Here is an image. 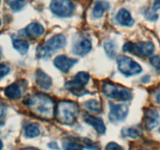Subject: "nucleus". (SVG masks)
Listing matches in <instances>:
<instances>
[{
    "label": "nucleus",
    "mask_w": 160,
    "mask_h": 150,
    "mask_svg": "<svg viewBox=\"0 0 160 150\" xmlns=\"http://www.w3.org/2000/svg\"><path fill=\"white\" fill-rule=\"evenodd\" d=\"M48 147L51 148H52V149H56V148L57 150H59V147H58L57 144L54 143V142H52V143L48 144Z\"/></svg>",
    "instance_id": "7c9ffc66"
},
{
    "label": "nucleus",
    "mask_w": 160,
    "mask_h": 150,
    "mask_svg": "<svg viewBox=\"0 0 160 150\" xmlns=\"http://www.w3.org/2000/svg\"><path fill=\"white\" fill-rule=\"evenodd\" d=\"M142 82H144V83H148V81H150V76L146 75V76L143 77V78H142Z\"/></svg>",
    "instance_id": "2f4dec72"
},
{
    "label": "nucleus",
    "mask_w": 160,
    "mask_h": 150,
    "mask_svg": "<svg viewBox=\"0 0 160 150\" xmlns=\"http://www.w3.org/2000/svg\"><path fill=\"white\" fill-rule=\"evenodd\" d=\"M21 93L22 92L20 87L16 83L10 84L5 89V95L10 99H17V98H20L21 96Z\"/></svg>",
    "instance_id": "a211bd4d"
},
{
    "label": "nucleus",
    "mask_w": 160,
    "mask_h": 150,
    "mask_svg": "<svg viewBox=\"0 0 160 150\" xmlns=\"http://www.w3.org/2000/svg\"><path fill=\"white\" fill-rule=\"evenodd\" d=\"M79 114V106L70 100L59 102L55 108V117L62 124L73 125Z\"/></svg>",
    "instance_id": "f03ea898"
},
{
    "label": "nucleus",
    "mask_w": 160,
    "mask_h": 150,
    "mask_svg": "<svg viewBox=\"0 0 160 150\" xmlns=\"http://www.w3.org/2000/svg\"><path fill=\"white\" fill-rule=\"evenodd\" d=\"M2 147H3V144H2V141L0 140V150H2Z\"/></svg>",
    "instance_id": "72a5a7b5"
},
{
    "label": "nucleus",
    "mask_w": 160,
    "mask_h": 150,
    "mask_svg": "<svg viewBox=\"0 0 160 150\" xmlns=\"http://www.w3.org/2000/svg\"><path fill=\"white\" fill-rule=\"evenodd\" d=\"M84 106L87 108L88 110L95 112H100L102 111L101 104L98 101L95 99H91L84 102Z\"/></svg>",
    "instance_id": "5701e85b"
},
{
    "label": "nucleus",
    "mask_w": 160,
    "mask_h": 150,
    "mask_svg": "<svg viewBox=\"0 0 160 150\" xmlns=\"http://www.w3.org/2000/svg\"><path fill=\"white\" fill-rule=\"evenodd\" d=\"M159 133H160V128H159Z\"/></svg>",
    "instance_id": "4c0bfd02"
},
{
    "label": "nucleus",
    "mask_w": 160,
    "mask_h": 150,
    "mask_svg": "<svg viewBox=\"0 0 160 150\" xmlns=\"http://www.w3.org/2000/svg\"><path fill=\"white\" fill-rule=\"evenodd\" d=\"M9 71H10V69H9V67L4 65V64L0 65V79L4 78L6 75H7L9 73Z\"/></svg>",
    "instance_id": "a878e982"
},
{
    "label": "nucleus",
    "mask_w": 160,
    "mask_h": 150,
    "mask_svg": "<svg viewBox=\"0 0 160 150\" xmlns=\"http://www.w3.org/2000/svg\"><path fill=\"white\" fill-rule=\"evenodd\" d=\"M25 105L29 106L33 113L37 117L48 119L55 115L54 103L52 98L44 94H36L29 96L23 102Z\"/></svg>",
    "instance_id": "f257e3e1"
},
{
    "label": "nucleus",
    "mask_w": 160,
    "mask_h": 150,
    "mask_svg": "<svg viewBox=\"0 0 160 150\" xmlns=\"http://www.w3.org/2000/svg\"><path fill=\"white\" fill-rule=\"evenodd\" d=\"M8 1H9V0H8ZM17 1H18L19 2H24L25 1V0H17Z\"/></svg>",
    "instance_id": "f704fd0d"
},
{
    "label": "nucleus",
    "mask_w": 160,
    "mask_h": 150,
    "mask_svg": "<svg viewBox=\"0 0 160 150\" xmlns=\"http://www.w3.org/2000/svg\"><path fill=\"white\" fill-rule=\"evenodd\" d=\"M92 48V44L89 39H83L80 42L74 45L73 48V52L78 56H84L91 52Z\"/></svg>",
    "instance_id": "ddd939ff"
},
{
    "label": "nucleus",
    "mask_w": 160,
    "mask_h": 150,
    "mask_svg": "<svg viewBox=\"0 0 160 150\" xmlns=\"http://www.w3.org/2000/svg\"><path fill=\"white\" fill-rule=\"evenodd\" d=\"M122 134L130 138H137L142 134V129L139 127L125 128L122 130Z\"/></svg>",
    "instance_id": "aec40b11"
},
{
    "label": "nucleus",
    "mask_w": 160,
    "mask_h": 150,
    "mask_svg": "<svg viewBox=\"0 0 160 150\" xmlns=\"http://www.w3.org/2000/svg\"><path fill=\"white\" fill-rule=\"evenodd\" d=\"M159 123V114L154 109H148L145 112V126L147 130L151 131Z\"/></svg>",
    "instance_id": "9d476101"
},
{
    "label": "nucleus",
    "mask_w": 160,
    "mask_h": 150,
    "mask_svg": "<svg viewBox=\"0 0 160 150\" xmlns=\"http://www.w3.org/2000/svg\"><path fill=\"white\" fill-rule=\"evenodd\" d=\"M117 62L120 73L127 77L134 76L142 71V67L134 59L128 56H118Z\"/></svg>",
    "instance_id": "423d86ee"
},
{
    "label": "nucleus",
    "mask_w": 160,
    "mask_h": 150,
    "mask_svg": "<svg viewBox=\"0 0 160 150\" xmlns=\"http://www.w3.org/2000/svg\"><path fill=\"white\" fill-rule=\"evenodd\" d=\"M156 102H157L158 104H160V94L157 95V96H156Z\"/></svg>",
    "instance_id": "473e14b6"
},
{
    "label": "nucleus",
    "mask_w": 160,
    "mask_h": 150,
    "mask_svg": "<svg viewBox=\"0 0 160 150\" xmlns=\"http://www.w3.org/2000/svg\"><path fill=\"white\" fill-rule=\"evenodd\" d=\"M109 4L106 1L103 0H98L96 2L95 6L92 10V15L95 18H101L103 15H104L105 12L109 9Z\"/></svg>",
    "instance_id": "f3484780"
},
{
    "label": "nucleus",
    "mask_w": 160,
    "mask_h": 150,
    "mask_svg": "<svg viewBox=\"0 0 160 150\" xmlns=\"http://www.w3.org/2000/svg\"><path fill=\"white\" fill-rule=\"evenodd\" d=\"M65 150H83L82 147L77 143L73 142H69L64 145Z\"/></svg>",
    "instance_id": "393cba45"
},
{
    "label": "nucleus",
    "mask_w": 160,
    "mask_h": 150,
    "mask_svg": "<svg viewBox=\"0 0 160 150\" xmlns=\"http://www.w3.org/2000/svg\"><path fill=\"white\" fill-rule=\"evenodd\" d=\"M14 48L21 55H25L29 49V44L23 39H16L12 42Z\"/></svg>",
    "instance_id": "6ab92c4d"
},
{
    "label": "nucleus",
    "mask_w": 160,
    "mask_h": 150,
    "mask_svg": "<svg viewBox=\"0 0 160 150\" xmlns=\"http://www.w3.org/2000/svg\"><path fill=\"white\" fill-rule=\"evenodd\" d=\"M102 91L105 95L112 99L119 101H128L132 98V92L128 88L107 81L102 85Z\"/></svg>",
    "instance_id": "20e7f679"
},
{
    "label": "nucleus",
    "mask_w": 160,
    "mask_h": 150,
    "mask_svg": "<svg viewBox=\"0 0 160 150\" xmlns=\"http://www.w3.org/2000/svg\"><path fill=\"white\" fill-rule=\"evenodd\" d=\"M65 88L66 89L70 91L72 94L78 97L83 96V95L88 93V91L84 88V86L78 84V83H77L73 80V81H67L65 84Z\"/></svg>",
    "instance_id": "2eb2a0df"
},
{
    "label": "nucleus",
    "mask_w": 160,
    "mask_h": 150,
    "mask_svg": "<svg viewBox=\"0 0 160 150\" xmlns=\"http://www.w3.org/2000/svg\"><path fill=\"white\" fill-rule=\"evenodd\" d=\"M84 121L90 124L92 127H93L98 134H103L106 133V125H105L104 121L101 118H98V117H94L92 115H85L84 117Z\"/></svg>",
    "instance_id": "f8f14e48"
},
{
    "label": "nucleus",
    "mask_w": 160,
    "mask_h": 150,
    "mask_svg": "<svg viewBox=\"0 0 160 150\" xmlns=\"http://www.w3.org/2000/svg\"><path fill=\"white\" fill-rule=\"evenodd\" d=\"M151 63L156 70L160 71V56H156L151 58Z\"/></svg>",
    "instance_id": "bb28decb"
},
{
    "label": "nucleus",
    "mask_w": 160,
    "mask_h": 150,
    "mask_svg": "<svg viewBox=\"0 0 160 150\" xmlns=\"http://www.w3.org/2000/svg\"><path fill=\"white\" fill-rule=\"evenodd\" d=\"M78 62V59L70 58L64 55L58 56L54 59V66L63 73H67Z\"/></svg>",
    "instance_id": "1a4fd4ad"
},
{
    "label": "nucleus",
    "mask_w": 160,
    "mask_h": 150,
    "mask_svg": "<svg viewBox=\"0 0 160 150\" xmlns=\"http://www.w3.org/2000/svg\"><path fill=\"white\" fill-rule=\"evenodd\" d=\"M123 51L132 53L140 57H149L155 51V45L152 42H144L138 43L127 42L123 46Z\"/></svg>",
    "instance_id": "39448f33"
},
{
    "label": "nucleus",
    "mask_w": 160,
    "mask_h": 150,
    "mask_svg": "<svg viewBox=\"0 0 160 150\" xmlns=\"http://www.w3.org/2000/svg\"><path fill=\"white\" fill-rule=\"evenodd\" d=\"M45 32V28L38 23H31L25 28V33L31 38H37L42 35Z\"/></svg>",
    "instance_id": "dca6fc26"
},
{
    "label": "nucleus",
    "mask_w": 160,
    "mask_h": 150,
    "mask_svg": "<svg viewBox=\"0 0 160 150\" xmlns=\"http://www.w3.org/2000/svg\"><path fill=\"white\" fill-rule=\"evenodd\" d=\"M117 44L113 40H110V39H107L105 41L104 43V49L106 52V55L108 57L113 58L116 56L117 53Z\"/></svg>",
    "instance_id": "412c9836"
},
{
    "label": "nucleus",
    "mask_w": 160,
    "mask_h": 150,
    "mask_svg": "<svg viewBox=\"0 0 160 150\" xmlns=\"http://www.w3.org/2000/svg\"><path fill=\"white\" fill-rule=\"evenodd\" d=\"M106 150H123L120 145L115 142H109L106 147Z\"/></svg>",
    "instance_id": "cd10ccee"
},
{
    "label": "nucleus",
    "mask_w": 160,
    "mask_h": 150,
    "mask_svg": "<svg viewBox=\"0 0 160 150\" xmlns=\"http://www.w3.org/2000/svg\"><path fill=\"white\" fill-rule=\"evenodd\" d=\"M67 44L66 37L62 34H56L47 41L44 45H40L37 48L36 55L40 59H47L56 50L63 48Z\"/></svg>",
    "instance_id": "7ed1b4c3"
},
{
    "label": "nucleus",
    "mask_w": 160,
    "mask_h": 150,
    "mask_svg": "<svg viewBox=\"0 0 160 150\" xmlns=\"http://www.w3.org/2000/svg\"><path fill=\"white\" fill-rule=\"evenodd\" d=\"M40 128L37 123H31L25 128V136L29 138L38 137L40 134Z\"/></svg>",
    "instance_id": "4be33fe9"
},
{
    "label": "nucleus",
    "mask_w": 160,
    "mask_h": 150,
    "mask_svg": "<svg viewBox=\"0 0 160 150\" xmlns=\"http://www.w3.org/2000/svg\"><path fill=\"white\" fill-rule=\"evenodd\" d=\"M6 106H3L2 104H0V120L5 117V115H6Z\"/></svg>",
    "instance_id": "c756f323"
},
{
    "label": "nucleus",
    "mask_w": 160,
    "mask_h": 150,
    "mask_svg": "<svg viewBox=\"0 0 160 150\" xmlns=\"http://www.w3.org/2000/svg\"><path fill=\"white\" fill-rule=\"evenodd\" d=\"M0 27H1V20H0Z\"/></svg>",
    "instance_id": "e433bc0d"
},
{
    "label": "nucleus",
    "mask_w": 160,
    "mask_h": 150,
    "mask_svg": "<svg viewBox=\"0 0 160 150\" xmlns=\"http://www.w3.org/2000/svg\"><path fill=\"white\" fill-rule=\"evenodd\" d=\"M110 105V111H109V117L112 122H120L125 120L128 114V109L126 105L123 104H114L109 103Z\"/></svg>",
    "instance_id": "6e6552de"
},
{
    "label": "nucleus",
    "mask_w": 160,
    "mask_h": 150,
    "mask_svg": "<svg viewBox=\"0 0 160 150\" xmlns=\"http://www.w3.org/2000/svg\"><path fill=\"white\" fill-rule=\"evenodd\" d=\"M1 56H2V52H1V48H0V59H1Z\"/></svg>",
    "instance_id": "c9c22d12"
},
{
    "label": "nucleus",
    "mask_w": 160,
    "mask_h": 150,
    "mask_svg": "<svg viewBox=\"0 0 160 150\" xmlns=\"http://www.w3.org/2000/svg\"><path fill=\"white\" fill-rule=\"evenodd\" d=\"M89 78H90V76H89L88 73L87 72H79L76 74V76L73 78V81H76L78 84H81L83 86H85L86 84L88 83Z\"/></svg>",
    "instance_id": "b1692460"
},
{
    "label": "nucleus",
    "mask_w": 160,
    "mask_h": 150,
    "mask_svg": "<svg viewBox=\"0 0 160 150\" xmlns=\"http://www.w3.org/2000/svg\"><path fill=\"white\" fill-rule=\"evenodd\" d=\"M160 9V0H154L152 4V10L157 11Z\"/></svg>",
    "instance_id": "c85d7f7f"
},
{
    "label": "nucleus",
    "mask_w": 160,
    "mask_h": 150,
    "mask_svg": "<svg viewBox=\"0 0 160 150\" xmlns=\"http://www.w3.org/2000/svg\"><path fill=\"white\" fill-rule=\"evenodd\" d=\"M35 81L38 86L42 90H48L52 86L51 78L47 75L45 72L42 71L41 69L36 70Z\"/></svg>",
    "instance_id": "9b49d317"
},
{
    "label": "nucleus",
    "mask_w": 160,
    "mask_h": 150,
    "mask_svg": "<svg viewBox=\"0 0 160 150\" xmlns=\"http://www.w3.org/2000/svg\"><path fill=\"white\" fill-rule=\"evenodd\" d=\"M50 10L59 17H71L74 11V5L71 0H52Z\"/></svg>",
    "instance_id": "0eeeda50"
},
{
    "label": "nucleus",
    "mask_w": 160,
    "mask_h": 150,
    "mask_svg": "<svg viewBox=\"0 0 160 150\" xmlns=\"http://www.w3.org/2000/svg\"><path fill=\"white\" fill-rule=\"evenodd\" d=\"M117 20L122 26L132 27L134 23V19L131 17V13L128 9H120L117 14Z\"/></svg>",
    "instance_id": "4468645a"
}]
</instances>
